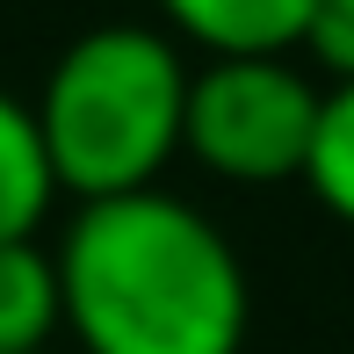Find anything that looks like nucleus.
Segmentation results:
<instances>
[{
    "mask_svg": "<svg viewBox=\"0 0 354 354\" xmlns=\"http://www.w3.org/2000/svg\"><path fill=\"white\" fill-rule=\"evenodd\" d=\"M58 297L87 354H239L253 311L232 239L159 188L80 203Z\"/></svg>",
    "mask_w": 354,
    "mask_h": 354,
    "instance_id": "nucleus-1",
    "label": "nucleus"
},
{
    "mask_svg": "<svg viewBox=\"0 0 354 354\" xmlns=\"http://www.w3.org/2000/svg\"><path fill=\"white\" fill-rule=\"evenodd\" d=\"M181 123H188V66L159 29L138 22L73 37V51L51 66L37 102L51 174L80 203L152 188L159 167L181 152Z\"/></svg>",
    "mask_w": 354,
    "mask_h": 354,
    "instance_id": "nucleus-2",
    "label": "nucleus"
},
{
    "mask_svg": "<svg viewBox=\"0 0 354 354\" xmlns=\"http://www.w3.org/2000/svg\"><path fill=\"white\" fill-rule=\"evenodd\" d=\"M318 131V87L289 58H210L188 73V123L181 152H196L224 181H289L311 159Z\"/></svg>",
    "mask_w": 354,
    "mask_h": 354,
    "instance_id": "nucleus-3",
    "label": "nucleus"
},
{
    "mask_svg": "<svg viewBox=\"0 0 354 354\" xmlns=\"http://www.w3.org/2000/svg\"><path fill=\"white\" fill-rule=\"evenodd\" d=\"M311 8L318 0H159V15L210 58H289Z\"/></svg>",
    "mask_w": 354,
    "mask_h": 354,
    "instance_id": "nucleus-4",
    "label": "nucleus"
},
{
    "mask_svg": "<svg viewBox=\"0 0 354 354\" xmlns=\"http://www.w3.org/2000/svg\"><path fill=\"white\" fill-rule=\"evenodd\" d=\"M58 326V253H44L37 239H0V354H44Z\"/></svg>",
    "mask_w": 354,
    "mask_h": 354,
    "instance_id": "nucleus-5",
    "label": "nucleus"
},
{
    "mask_svg": "<svg viewBox=\"0 0 354 354\" xmlns=\"http://www.w3.org/2000/svg\"><path fill=\"white\" fill-rule=\"evenodd\" d=\"M51 196H58V174L44 152L37 109L0 94V239H37Z\"/></svg>",
    "mask_w": 354,
    "mask_h": 354,
    "instance_id": "nucleus-6",
    "label": "nucleus"
},
{
    "mask_svg": "<svg viewBox=\"0 0 354 354\" xmlns=\"http://www.w3.org/2000/svg\"><path fill=\"white\" fill-rule=\"evenodd\" d=\"M304 181L333 217L354 224V80H340L333 94H318V131H311V159Z\"/></svg>",
    "mask_w": 354,
    "mask_h": 354,
    "instance_id": "nucleus-7",
    "label": "nucleus"
},
{
    "mask_svg": "<svg viewBox=\"0 0 354 354\" xmlns=\"http://www.w3.org/2000/svg\"><path fill=\"white\" fill-rule=\"evenodd\" d=\"M304 51L333 80H354V0H318L304 22Z\"/></svg>",
    "mask_w": 354,
    "mask_h": 354,
    "instance_id": "nucleus-8",
    "label": "nucleus"
}]
</instances>
